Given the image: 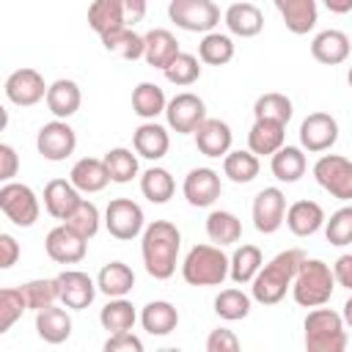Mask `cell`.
Returning a JSON list of instances; mask_svg holds the SVG:
<instances>
[{"instance_id":"5bb4252c","label":"cell","mask_w":352,"mask_h":352,"mask_svg":"<svg viewBox=\"0 0 352 352\" xmlns=\"http://www.w3.org/2000/svg\"><path fill=\"white\" fill-rule=\"evenodd\" d=\"M283 212H286V198L278 187H264L253 198V226L261 234L278 231L280 223H283Z\"/></svg>"},{"instance_id":"74e56055","label":"cell","mask_w":352,"mask_h":352,"mask_svg":"<svg viewBox=\"0 0 352 352\" xmlns=\"http://www.w3.org/2000/svg\"><path fill=\"white\" fill-rule=\"evenodd\" d=\"M198 58L209 66H223L234 58V41L226 33H206L198 44Z\"/></svg>"},{"instance_id":"277c9868","label":"cell","mask_w":352,"mask_h":352,"mask_svg":"<svg viewBox=\"0 0 352 352\" xmlns=\"http://www.w3.org/2000/svg\"><path fill=\"white\" fill-rule=\"evenodd\" d=\"M182 275L190 286H217L228 275V256L214 245H195L182 264Z\"/></svg>"},{"instance_id":"83f0119b","label":"cell","mask_w":352,"mask_h":352,"mask_svg":"<svg viewBox=\"0 0 352 352\" xmlns=\"http://www.w3.org/2000/svg\"><path fill=\"white\" fill-rule=\"evenodd\" d=\"M69 182H72L77 190H82V192H99V190L110 182V176H107V168H104L102 160H96V157H82V160L74 162V168H72V173H69Z\"/></svg>"},{"instance_id":"6da1fadb","label":"cell","mask_w":352,"mask_h":352,"mask_svg":"<svg viewBox=\"0 0 352 352\" xmlns=\"http://www.w3.org/2000/svg\"><path fill=\"white\" fill-rule=\"evenodd\" d=\"M182 248V234L170 220H154L143 231V264L157 280H165L176 270V256Z\"/></svg>"},{"instance_id":"7c38bea8","label":"cell","mask_w":352,"mask_h":352,"mask_svg":"<svg viewBox=\"0 0 352 352\" xmlns=\"http://www.w3.org/2000/svg\"><path fill=\"white\" fill-rule=\"evenodd\" d=\"M47 94V85H44V77L30 69V66H22L16 72L8 74L6 80V96L14 102V104H22V107H30L36 104L38 99H44Z\"/></svg>"},{"instance_id":"9f6ffc18","label":"cell","mask_w":352,"mask_h":352,"mask_svg":"<svg viewBox=\"0 0 352 352\" xmlns=\"http://www.w3.org/2000/svg\"><path fill=\"white\" fill-rule=\"evenodd\" d=\"M333 278H336L344 289H352V256H341V258L336 261Z\"/></svg>"},{"instance_id":"11a10c76","label":"cell","mask_w":352,"mask_h":352,"mask_svg":"<svg viewBox=\"0 0 352 352\" xmlns=\"http://www.w3.org/2000/svg\"><path fill=\"white\" fill-rule=\"evenodd\" d=\"M19 258V245L11 234H0V270L14 267Z\"/></svg>"},{"instance_id":"8992f818","label":"cell","mask_w":352,"mask_h":352,"mask_svg":"<svg viewBox=\"0 0 352 352\" xmlns=\"http://www.w3.org/2000/svg\"><path fill=\"white\" fill-rule=\"evenodd\" d=\"M168 16H170V22H176L184 30L209 33L220 22V8L212 0H170Z\"/></svg>"},{"instance_id":"4316f807","label":"cell","mask_w":352,"mask_h":352,"mask_svg":"<svg viewBox=\"0 0 352 352\" xmlns=\"http://www.w3.org/2000/svg\"><path fill=\"white\" fill-rule=\"evenodd\" d=\"M132 146H135V151H138L140 157H146V160H160V157H165V151H168V146H170V138H168L165 126H160V124H154V121H146V124H140V126L135 129Z\"/></svg>"},{"instance_id":"1f68e13d","label":"cell","mask_w":352,"mask_h":352,"mask_svg":"<svg viewBox=\"0 0 352 352\" xmlns=\"http://www.w3.org/2000/svg\"><path fill=\"white\" fill-rule=\"evenodd\" d=\"M272 173L280 182H297L305 173V154L297 146H280L272 151Z\"/></svg>"},{"instance_id":"e575fe53","label":"cell","mask_w":352,"mask_h":352,"mask_svg":"<svg viewBox=\"0 0 352 352\" xmlns=\"http://www.w3.org/2000/svg\"><path fill=\"white\" fill-rule=\"evenodd\" d=\"M258 267H261V250L256 245H242L228 258V275L234 283H250Z\"/></svg>"},{"instance_id":"680465c9","label":"cell","mask_w":352,"mask_h":352,"mask_svg":"<svg viewBox=\"0 0 352 352\" xmlns=\"http://www.w3.org/2000/svg\"><path fill=\"white\" fill-rule=\"evenodd\" d=\"M6 124H8V110H6L3 104H0V132L6 129Z\"/></svg>"},{"instance_id":"5b68a950","label":"cell","mask_w":352,"mask_h":352,"mask_svg":"<svg viewBox=\"0 0 352 352\" xmlns=\"http://www.w3.org/2000/svg\"><path fill=\"white\" fill-rule=\"evenodd\" d=\"M346 333L336 311L319 308L305 316V349L308 352H344Z\"/></svg>"},{"instance_id":"f35d334b","label":"cell","mask_w":352,"mask_h":352,"mask_svg":"<svg viewBox=\"0 0 352 352\" xmlns=\"http://www.w3.org/2000/svg\"><path fill=\"white\" fill-rule=\"evenodd\" d=\"M132 110L140 118H154L157 113L165 110V94L157 82H140L132 91Z\"/></svg>"},{"instance_id":"f6af8a7d","label":"cell","mask_w":352,"mask_h":352,"mask_svg":"<svg viewBox=\"0 0 352 352\" xmlns=\"http://www.w3.org/2000/svg\"><path fill=\"white\" fill-rule=\"evenodd\" d=\"M63 226H69L77 236H82V239L88 242V239L99 231V209H96V204L80 198V204H77L74 212L63 220Z\"/></svg>"},{"instance_id":"ab89813d","label":"cell","mask_w":352,"mask_h":352,"mask_svg":"<svg viewBox=\"0 0 352 352\" xmlns=\"http://www.w3.org/2000/svg\"><path fill=\"white\" fill-rule=\"evenodd\" d=\"M19 292H22L25 308L38 311V308H47L58 300V280L55 278H36V280L22 283Z\"/></svg>"},{"instance_id":"d590c367","label":"cell","mask_w":352,"mask_h":352,"mask_svg":"<svg viewBox=\"0 0 352 352\" xmlns=\"http://www.w3.org/2000/svg\"><path fill=\"white\" fill-rule=\"evenodd\" d=\"M99 38H102L107 52H116V55H121L126 60H135V58L143 55V36H138L132 28H118V30L104 33Z\"/></svg>"},{"instance_id":"f1b7e54d","label":"cell","mask_w":352,"mask_h":352,"mask_svg":"<svg viewBox=\"0 0 352 352\" xmlns=\"http://www.w3.org/2000/svg\"><path fill=\"white\" fill-rule=\"evenodd\" d=\"M275 8L292 33H308L316 25V0H275Z\"/></svg>"},{"instance_id":"44dd1931","label":"cell","mask_w":352,"mask_h":352,"mask_svg":"<svg viewBox=\"0 0 352 352\" xmlns=\"http://www.w3.org/2000/svg\"><path fill=\"white\" fill-rule=\"evenodd\" d=\"M77 204H80V192H77V187L72 182H66V179L47 182V187H44V209L55 220H66L74 212Z\"/></svg>"},{"instance_id":"cb8c5ba5","label":"cell","mask_w":352,"mask_h":352,"mask_svg":"<svg viewBox=\"0 0 352 352\" xmlns=\"http://www.w3.org/2000/svg\"><path fill=\"white\" fill-rule=\"evenodd\" d=\"M226 25H228L231 33H236V36H242V38H250V36L261 33V28H264V14H261L258 6H253V3H248V0L231 3V6L226 8Z\"/></svg>"},{"instance_id":"816d5d0a","label":"cell","mask_w":352,"mask_h":352,"mask_svg":"<svg viewBox=\"0 0 352 352\" xmlns=\"http://www.w3.org/2000/svg\"><path fill=\"white\" fill-rule=\"evenodd\" d=\"M104 352H143V344L129 330H121V333H113L104 341Z\"/></svg>"},{"instance_id":"52a82bcc","label":"cell","mask_w":352,"mask_h":352,"mask_svg":"<svg viewBox=\"0 0 352 352\" xmlns=\"http://www.w3.org/2000/svg\"><path fill=\"white\" fill-rule=\"evenodd\" d=\"M0 209L6 217L22 228L33 226L38 220V198L36 192L22 182H6L0 187Z\"/></svg>"},{"instance_id":"8d00e7d4","label":"cell","mask_w":352,"mask_h":352,"mask_svg":"<svg viewBox=\"0 0 352 352\" xmlns=\"http://www.w3.org/2000/svg\"><path fill=\"white\" fill-rule=\"evenodd\" d=\"M206 234H209V239L217 242V245H231V242L239 239L242 226H239L236 214H231V212H226V209H214V212L206 217Z\"/></svg>"},{"instance_id":"d6a6232c","label":"cell","mask_w":352,"mask_h":352,"mask_svg":"<svg viewBox=\"0 0 352 352\" xmlns=\"http://www.w3.org/2000/svg\"><path fill=\"white\" fill-rule=\"evenodd\" d=\"M88 25L99 36L113 33L118 28H126L124 25V16H121V8H118V0H94L88 6Z\"/></svg>"},{"instance_id":"4fadbf2b","label":"cell","mask_w":352,"mask_h":352,"mask_svg":"<svg viewBox=\"0 0 352 352\" xmlns=\"http://www.w3.org/2000/svg\"><path fill=\"white\" fill-rule=\"evenodd\" d=\"M338 138V124L330 113H308L300 124V143L308 148V151H324L336 143Z\"/></svg>"},{"instance_id":"d4e9b609","label":"cell","mask_w":352,"mask_h":352,"mask_svg":"<svg viewBox=\"0 0 352 352\" xmlns=\"http://www.w3.org/2000/svg\"><path fill=\"white\" fill-rule=\"evenodd\" d=\"M311 55H314V60H319L324 66L341 63L349 55V38H346V33L333 30V28L316 33L314 41H311Z\"/></svg>"},{"instance_id":"7a4b0ae2","label":"cell","mask_w":352,"mask_h":352,"mask_svg":"<svg viewBox=\"0 0 352 352\" xmlns=\"http://www.w3.org/2000/svg\"><path fill=\"white\" fill-rule=\"evenodd\" d=\"M305 258V253L300 248H289L283 253H278L270 264L258 267L253 275V300H258L261 305H275L283 300L286 289L292 286V278L297 272V264Z\"/></svg>"},{"instance_id":"7bdbcfd3","label":"cell","mask_w":352,"mask_h":352,"mask_svg":"<svg viewBox=\"0 0 352 352\" xmlns=\"http://www.w3.org/2000/svg\"><path fill=\"white\" fill-rule=\"evenodd\" d=\"M253 113H256V118H270V121L289 124V118H292V99L286 94H278V91L261 94L256 99V104H253Z\"/></svg>"},{"instance_id":"bcb514c9","label":"cell","mask_w":352,"mask_h":352,"mask_svg":"<svg viewBox=\"0 0 352 352\" xmlns=\"http://www.w3.org/2000/svg\"><path fill=\"white\" fill-rule=\"evenodd\" d=\"M99 322H102V327L110 330V333L132 330V324H135V308H132V302L116 297V300H110V302L102 308Z\"/></svg>"},{"instance_id":"30bf717a","label":"cell","mask_w":352,"mask_h":352,"mask_svg":"<svg viewBox=\"0 0 352 352\" xmlns=\"http://www.w3.org/2000/svg\"><path fill=\"white\" fill-rule=\"evenodd\" d=\"M104 223L116 239H132L143 228V209L129 198H113L104 209Z\"/></svg>"},{"instance_id":"681fc988","label":"cell","mask_w":352,"mask_h":352,"mask_svg":"<svg viewBox=\"0 0 352 352\" xmlns=\"http://www.w3.org/2000/svg\"><path fill=\"white\" fill-rule=\"evenodd\" d=\"M324 236L330 245H349L352 242V209L349 206H341L338 212L330 214Z\"/></svg>"},{"instance_id":"7dc6e473","label":"cell","mask_w":352,"mask_h":352,"mask_svg":"<svg viewBox=\"0 0 352 352\" xmlns=\"http://www.w3.org/2000/svg\"><path fill=\"white\" fill-rule=\"evenodd\" d=\"M165 77L173 82V85H190L201 77V66H198V58L190 55V52H176V58L162 69Z\"/></svg>"},{"instance_id":"2e32d148","label":"cell","mask_w":352,"mask_h":352,"mask_svg":"<svg viewBox=\"0 0 352 352\" xmlns=\"http://www.w3.org/2000/svg\"><path fill=\"white\" fill-rule=\"evenodd\" d=\"M47 256L58 264H77L85 256V239L77 236L69 226H55L44 239Z\"/></svg>"},{"instance_id":"6f0895ef","label":"cell","mask_w":352,"mask_h":352,"mask_svg":"<svg viewBox=\"0 0 352 352\" xmlns=\"http://www.w3.org/2000/svg\"><path fill=\"white\" fill-rule=\"evenodd\" d=\"M324 6H327L333 14H346V11H352V0H324Z\"/></svg>"},{"instance_id":"db71d44e","label":"cell","mask_w":352,"mask_h":352,"mask_svg":"<svg viewBox=\"0 0 352 352\" xmlns=\"http://www.w3.org/2000/svg\"><path fill=\"white\" fill-rule=\"evenodd\" d=\"M118 8H121V16H124L126 28L138 25L146 16V0H118Z\"/></svg>"},{"instance_id":"f5cc1de1","label":"cell","mask_w":352,"mask_h":352,"mask_svg":"<svg viewBox=\"0 0 352 352\" xmlns=\"http://www.w3.org/2000/svg\"><path fill=\"white\" fill-rule=\"evenodd\" d=\"M19 170V157L8 143H0V182H11Z\"/></svg>"},{"instance_id":"ee69618b","label":"cell","mask_w":352,"mask_h":352,"mask_svg":"<svg viewBox=\"0 0 352 352\" xmlns=\"http://www.w3.org/2000/svg\"><path fill=\"white\" fill-rule=\"evenodd\" d=\"M102 162H104V168H107L110 182H118V184L129 182V179L138 173V157H135L129 148H124V146L110 148Z\"/></svg>"},{"instance_id":"836d02e7","label":"cell","mask_w":352,"mask_h":352,"mask_svg":"<svg viewBox=\"0 0 352 352\" xmlns=\"http://www.w3.org/2000/svg\"><path fill=\"white\" fill-rule=\"evenodd\" d=\"M223 173L234 182V184H248L258 176V157L253 151H226L223 160Z\"/></svg>"},{"instance_id":"7402d4cb","label":"cell","mask_w":352,"mask_h":352,"mask_svg":"<svg viewBox=\"0 0 352 352\" xmlns=\"http://www.w3.org/2000/svg\"><path fill=\"white\" fill-rule=\"evenodd\" d=\"M36 333L47 344H60L72 336V316L63 308H55V302L47 308H38L36 311Z\"/></svg>"},{"instance_id":"3957f363","label":"cell","mask_w":352,"mask_h":352,"mask_svg":"<svg viewBox=\"0 0 352 352\" xmlns=\"http://www.w3.org/2000/svg\"><path fill=\"white\" fill-rule=\"evenodd\" d=\"M333 272L324 261L319 258H302L297 264V272L292 278V292H294V300L297 305L302 308H316V305H324L333 294Z\"/></svg>"},{"instance_id":"d6986e66","label":"cell","mask_w":352,"mask_h":352,"mask_svg":"<svg viewBox=\"0 0 352 352\" xmlns=\"http://www.w3.org/2000/svg\"><path fill=\"white\" fill-rule=\"evenodd\" d=\"M176 52H179V41H176V36L170 30L154 28V30H148L143 36V58H146L148 66L165 69L176 58Z\"/></svg>"},{"instance_id":"b9f144b4","label":"cell","mask_w":352,"mask_h":352,"mask_svg":"<svg viewBox=\"0 0 352 352\" xmlns=\"http://www.w3.org/2000/svg\"><path fill=\"white\" fill-rule=\"evenodd\" d=\"M214 314L226 322H236V319H245L250 314V297L239 289H223L217 297H214Z\"/></svg>"},{"instance_id":"c3c4849f","label":"cell","mask_w":352,"mask_h":352,"mask_svg":"<svg viewBox=\"0 0 352 352\" xmlns=\"http://www.w3.org/2000/svg\"><path fill=\"white\" fill-rule=\"evenodd\" d=\"M25 300L19 289H6L0 286V333H6L22 314H25Z\"/></svg>"},{"instance_id":"ba28073f","label":"cell","mask_w":352,"mask_h":352,"mask_svg":"<svg viewBox=\"0 0 352 352\" xmlns=\"http://www.w3.org/2000/svg\"><path fill=\"white\" fill-rule=\"evenodd\" d=\"M316 182L336 198L349 201L352 198V162L341 154H324L314 165Z\"/></svg>"},{"instance_id":"4dcf8cb0","label":"cell","mask_w":352,"mask_h":352,"mask_svg":"<svg viewBox=\"0 0 352 352\" xmlns=\"http://www.w3.org/2000/svg\"><path fill=\"white\" fill-rule=\"evenodd\" d=\"M96 286L107 294V297H124L132 286H135V272L124 264V261H107L99 270Z\"/></svg>"},{"instance_id":"ac0fdd59","label":"cell","mask_w":352,"mask_h":352,"mask_svg":"<svg viewBox=\"0 0 352 352\" xmlns=\"http://www.w3.org/2000/svg\"><path fill=\"white\" fill-rule=\"evenodd\" d=\"M195 146L206 157H220L231 146V126L220 118H204L195 129Z\"/></svg>"},{"instance_id":"8fae6325","label":"cell","mask_w":352,"mask_h":352,"mask_svg":"<svg viewBox=\"0 0 352 352\" xmlns=\"http://www.w3.org/2000/svg\"><path fill=\"white\" fill-rule=\"evenodd\" d=\"M165 116H168V124H170L176 132L187 135V132H192V129L206 118V104H204L201 96H195V94H190V91H182V94H176V96L165 104Z\"/></svg>"},{"instance_id":"f907efd6","label":"cell","mask_w":352,"mask_h":352,"mask_svg":"<svg viewBox=\"0 0 352 352\" xmlns=\"http://www.w3.org/2000/svg\"><path fill=\"white\" fill-rule=\"evenodd\" d=\"M236 349H239V338L226 327L212 330L206 338V352H236Z\"/></svg>"},{"instance_id":"e0dca14e","label":"cell","mask_w":352,"mask_h":352,"mask_svg":"<svg viewBox=\"0 0 352 352\" xmlns=\"http://www.w3.org/2000/svg\"><path fill=\"white\" fill-rule=\"evenodd\" d=\"M184 198L192 206H212L220 198V176L212 168H192L184 176Z\"/></svg>"},{"instance_id":"ffe728a7","label":"cell","mask_w":352,"mask_h":352,"mask_svg":"<svg viewBox=\"0 0 352 352\" xmlns=\"http://www.w3.org/2000/svg\"><path fill=\"white\" fill-rule=\"evenodd\" d=\"M44 99H47V107H50V113H52L55 118H69V116H74V113L80 110V102H82L80 85H77L74 80H63V77L55 80L52 85H47Z\"/></svg>"},{"instance_id":"9a60e30c","label":"cell","mask_w":352,"mask_h":352,"mask_svg":"<svg viewBox=\"0 0 352 352\" xmlns=\"http://www.w3.org/2000/svg\"><path fill=\"white\" fill-rule=\"evenodd\" d=\"M58 300L66 305V308H74V311H82L94 302V294H96V286L94 280L80 272V270H66L60 272L58 278Z\"/></svg>"},{"instance_id":"484cf974","label":"cell","mask_w":352,"mask_h":352,"mask_svg":"<svg viewBox=\"0 0 352 352\" xmlns=\"http://www.w3.org/2000/svg\"><path fill=\"white\" fill-rule=\"evenodd\" d=\"M283 135H286V124L270 121V118H256V124L248 132V148L253 154H272L275 148L283 146Z\"/></svg>"},{"instance_id":"f546056e","label":"cell","mask_w":352,"mask_h":352,"mask_svg":"<svg viewBox=\"0 0 352 352\" xmlns=\"http://www.w3.org/2000/svg\"><path fill=\"white\" fill-rule=\"evenodd\" d=\"M140 322H143V330L146 333H151V336H168L179 324V311L168 300H154V302H148L143 308Z\"/></svg>"},{"instance_id":"603a6c76","label":"cell","mask_w":352,"mask_h":352,"mask_svg":"<svg viewBox=\"0 0 352 352\" xmlns=\"http://www.w3.org/2000/svg\"><path fill=\"white\" fill-rule=\"evenodd\" d=\"M283 217H286L289 231L297 234V236H311L324 223V212H322V206L316 201H294L283 212Z\"/></svg>"},{"instance_id":"60d3db41","label":"cell","mask_w":352,"mask_h":352,"mask_svg":"<svg viewBox=\"0 0 352 352\" xmlns=\"http://www.w3.org/2000/svg\"><path fill=\"white\" fill-rule=\"evenodd\" d=\"M173 176L165 168H148L140 176V192L151 201V204H165L173 195Z\"/></svg>"},{"instance_id":"9c48e42d","label":"cell","mask_w":352,"mask_h":352,"mask_svg":"<svg viewBox=\"0 0 352 352\" xmlns=\"http://www.w3.org/2000/svg\"><path fill=\"white\" fill-rule=\"evenodd\" d=\"M77 146V135L74 129L63 121V118H55L50 124H44L36 135V148L44 160H52V162H60L66 160Z\"/></svg>"}]
</instances>
